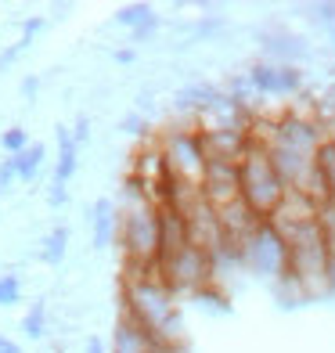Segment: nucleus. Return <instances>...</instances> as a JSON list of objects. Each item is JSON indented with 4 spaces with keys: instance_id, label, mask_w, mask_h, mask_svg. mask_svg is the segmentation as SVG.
<instances>
[{
    "instance_id": "16",
    "label": "nucleus",
    "mask_w": 335,
    "mask_h": 353,
    "mask_svg": "<svg viewBox=\"0 0 335 353\" xmlns=\"http://www.w3.org/2000/svg\"><path fill=\"white\" fill-rule=\"evenodd\" d=\"M26 332L43 335V303H33V310H29V317H26Z\"/></svg>"
},
{
    "instance_id": "1",
    "label": "nucleus",
    "mask_w": 335,
    "mask_h": 353,
    "mask_svg": "<svg viewBox=\"0 0 335 353\" xmlns=\"http://www.w3.org/2000/svg\"><path fill=\"white\" fill-rule=\"evenodd\" d=\"M285 242H289V270L281 281H292L299 296H317L328 288V263H332V249L321 228V216L285 228Z\"/></svg>"
},
{
    "instance_id": "12",
    "label": "nucleus",
    "mask_w": 335,
    "mask_h": 353,
    "mask_svg": "<svg viewBox=\"0 0 335 353\" xmlns=\"http://www.w3.org/2000/svg\"><path fill=\"white\" fill-rule=\"evenodd\" d=\"M65 242H69V231L65 228H58L47 234V242H43V260L47 263H58L61 256H65Z\"/></svg>"
},
{
    "instance_id": "10",
    "label": "nucleus",
    "mask_w": 335,
    "mask_h": 353,
    "mask_svg": "<svg viewBox=\"0 0 335 353\" xmlns=\"http://www.w3.org/2000/svg\"><path fill=\"white\" fill-rule=\"evenodd\" d=\"M94 213H98V216H94V223H98V231H94V245L105 249V245L112 242V228H116V216H112V202L101 199Z\"/></svg>"
},
{
    "instance_id": "19",
    "label": "nucleus",
    "mask_w": 335,
    "mask_h": 353,
    "mask_svg": "<svg viewBox=\"0 0 335 353\" xmlns=\"http://www.w3.org/2000/svg\"><path fill=\"white\" fill-rule=\"evenodd\" d=\"M87 353H105V346H101V339H90V343H87Z\"/></svg>"
},
{
    "instance_id": "11",
    "label": "nucleus",
    "mask_w": 335,
    "mask_h": 353,
    "mask_svg": "<svg viewBox=\"0 0 335 353\" xmlns=\"http://www.w3.org/2000/svg\"><path fill=\"white\" fill-rule=\"evenodd\" d=\"M40 159H43V144H29V148L22 155H14L11 163H14V173L22 176V181H29V176H37L40 170Z\"/></svg>"
},
{
    "instance_id": "14",
    "label": "nucleus",
    "mask_w": 335,
    "mask_h": 353,
    "mask_svg": "<svg viewBox=\"0 0 335 353\" xmlns=\"http://www.w3.org/2000/svg\"><path fill=\"white\" fill-rule=\"evenodd\" d=\"M0 303H4V307L19 303V278L14 274H0Z\"/></svg>"
},
{
    "instance_id": "7",
    "label": "nucleus",
    "mask_w": 335,
    "mask_h": 353,
    "mask_svg": "<svg viewBox=\"0 0 335 353\" xmlns=\"http://www.w3.org/2000/svg\"><path fill=\"white\" fill-rule=\"evenodd\" d=\"M213 256L202 252L199 245H187L181 256H173L170 263H159V274H163V281L177 292V288H187V292H202V288H210L213 281Z\"/></svg>"
},
{
    "instance_id": "6",
    "label": "nucleus",
    "mask_w": 335,
    "mask_h": 353,
    "mask_svg": "<svg viewBox=\"0 0 335 353\" xmlns=\"http://www.w3.org/2000/svg\"><path fill=\"white\" fill-rule=\"evenodd\" d=\"M163 159H166V173L173 176L177 184L184 188H199L205 184V152H202V141H199V130H181L166 141L163 148Z\"/></svg>"
},
{
    "instance_id": "18",
    "label": "nucleus",
    "mask_w": 335,
    "mask_h": 353,
    "mask_svg": "<svg viewBox=\"0 0 335 353\" xmlns=\"http://www.w3.org/2000/svg\"><path fill=\"white\" fill-rule=\"evenodd\" d=\"M328 292H335V256H332V263H328Z\"/></svg>"
},
{
    "instance_id": "17",
    "label": "nucleus",
    "mask_w": 335,
    "mask_h": 353,
    "mask_svg": "<svg viewBox=\"0 0 335 353\" xmlns=\"http://www.w3.org/2000/svg\"><path fill=\"white\" fill-rule=\"evenodd\" d=\"M0 353H22V350H19V343H11L8 335H0Z\"/></svg>"
},
{
    "instance_id": "4",
    "label": "nucleus",
    "mask_w": 335,
    "mask_h": 353,
    "mask_svg": "<svg viewBox=\"0 0 335 353\" xmlns=\"http://www.w3.org/2000/svg\"><path fill=\"white\" fill-rule=\"evenodd\" d=\"M119 242L126 249V263L159 267V202L141 199L134 210H126Z\"/></svg>"
},
{
    "instance_id": "15",
    "label": "nucleus",
    "mask_w": 335,
    "mask_h": 353,
    "mask_svg": "<svg viewBox=\"0 0 335 353\" xmlns=\"http://www.w3.org/2000/svg\"><path fill=\"white\" fill-rule=\"evenodd\" d=\"M0 144H4L8 152H19V155H22V152L29 148V137H26V130H8L4 137H0Z\"/></svg>"
},
{
    "instance_id": "2",
    "label": "nucleus",
    "mask_w": 335,
    "mask_h": 353,
    "mask_svg": "<svg viewBox=\"0 0 335 353\" xmlns=\"http://www.w3.org/2000/svg\"><path fill=\"white\" fill-rule=\"evenodd\" d=\"M126 317L137 321L159 343H173L177 328V310H173V288L163 281V274L145 270V274L126 278Z\"/></svg>"
},
{
    "instance_id": "8",
    "label": "nucleus",
    "mask_w": 335,
    "mask_h": 353,
    "mask_svg": "<svg viewBox=\"0 0 335 353\" xmlns=\"http://www.w3.org/2000/svg\"><path fill=\"white\" fill-rule=\"evenodd\" d=\"M202 195H205V202H210L213 210H220V205H227V202H238V199H242V188H238V166H231V163H210Z\"/></svg>"
},
{
    "instance_id": "13",
    "label": "nucleus",
    "mask_w": 335,
    "mask_h": 353,
    "mask_svg": "<svg viewBox=\"0 0 335 353\" xmlns=\"http://www.w3.org/2000/svg\"><path fill=\"white\" fill-rule=\"evenodd\" d=\"M116 19L123 22V26H137V33H145V26H152L155 19H152V11L145 8V4H137V8H123Z\"/></svg>"
},
{
    "instance_id": "9",
    "label": "nucleus",
    "mask_w": 335,
    "mask_h": 353,
    "mask_svg": "<svg viewBox=\"0 0 335 353\" xmlns=\"http://www.w3.org/2000/svg\"><path fill=\"white\" fill-rule=\"evenodd\" d=\"M252 83L267 94H289L299 87V72L296 69H274V65H256L252 69Z\"/></svg>"
},
{
    "instance_id": "3",
    "label": "nucleus",
    "mask_w": 335,
    "mask_h": 353,
    "mask_svg": "<svg viewBox=\"0 0 335 353\" xmlns=\"http://www.w3.org/2000/svg\"><path fill=\"white\" fill-rule=\"evenodd\" d=\"M238 188H242V199L256 216L270 220L278 213V205L285 202L289 188H285L267 144H260V141L249 144V152L242 155V163H238Z\"/></svg>"
},
{
    "instance_id": "5",
    "label": "nucleus",
    "mask_w": 335,
    "mask_h": 353,
    "mask_svg": "<svg viewBox=\"0 0 335 353\" xmlns=\"http://www.w3.org/2000/svg\"><path fill=\"white\" fill-rule=\"evenodd\" d=\"M242 263L263 278H285L289 270V242L270 220H260V228L242 245Z\"/></svg>"
}]
</instances>
